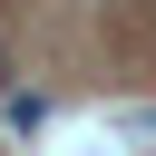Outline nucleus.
<instances>
[{
    "label": "nucleus",
    "mask_w": 156,
    "mask_h": 156,
    "mask_svg": "<svg viewBox=\"0 0 156 156\" xmlns=\"http://www.w3.org/2000/svg\"><path fill=\"white\" fill-rule=\"evenodd\" d=\"M0 88H10V68H0Z\"/></svg>",
    "instance_id": "f257e3e1"
}]
</instances>
